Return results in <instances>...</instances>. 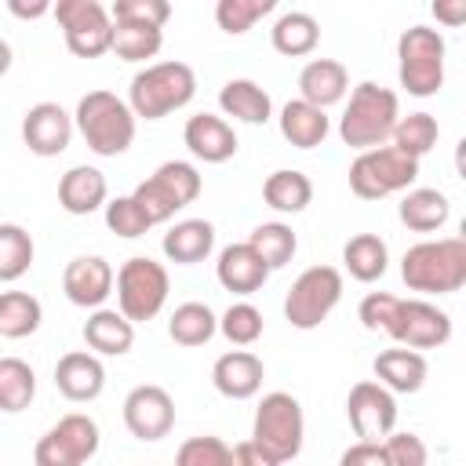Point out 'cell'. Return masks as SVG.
<instances>
[{
  "instance_id": "9",
  "label": "cell",
  "mask_w": 466,
  "mask_h": 466,
  "mask_svg": "<svg viewBox=\"0 0 466 466\" xmlns=\"http://www.w3.org/2000/svg\"><path fill=\"white\" fill-rule=\"evenodd\" d=\"M342 299V273L335 266H309L284 295V317L299 331H313Z\"/></svg>"
},
{
  "instance_id": "20",
  "label": "cell",
  "mask_w": 466,
  "mask_h": 466,
  "mask_svg": "<svg viewBox=\"0 0 466 466\" xmlns=\"http://www.w3.org/2000/svg\"><path fill=\"white\" fill-rule=\"evenodd\" d=\"M262 379H266V364L251 353V350H229L215 360L211 368V386L229 397V400H248L262 390Z\"/></svg>"
},
{
  "instance_id": "35",
  "label": "cell",
  "mask_w": 466,
  "mask_h": 466,
  "mask_svg": "<svg viewBox=\"0 0 466 466\" xmlns=\"http://www.w3.org/2000/svg\"><path fill=\"white\" fill-rule=\"evenodd\" d=\"M36 397V371L22 357H0V411L15 415Z\"/></svg>"
},
{
  "instance_id": "43",
  "label": "cell",
  "mask_w": 466,
  "mask_h": 466,
  "mask_svg": "<svg viewBox=\"0 0 466 466\" xmlns=\"http://www.w3.org/2000/svg\"><path fill=\"white\" fill-rule=\"evenodd\" d=\"M178 466H233V448L222 437H189L178 451H175Z\"/></svg>"
},
{
  "instance_id": "19",
  "label": "cell",
  "mask_w": 466,
  "mask_h": 466,
  "mask_svg": "<svg viewBox=\"0 0 466 466\" xmlns=\"http://www.w3.org/2000/svg\"><path fill=\"white\" fill-rule=\"evenodd\" d=\"M55 386H58V393L66 400H76V404L95 400L106 390V368H102L98 353L73 350V353L58 357V364H55Z\"/></svg>"
},
{
  "instance_id": "12",
  "label": "cell",
  "mask_w": 466,
  "mask_h": 466,
  "mask_svg": "<svg viewBox=\"0 0 466 466\" xmlns=\"http://www.w3.org/2000/svg\"><path fill=\"white\" fill-rule=\"evenodd\" d=\"M382 335H390L397 346L437 350L451 339V317L426 299H397V309Z\"/></svg>"
},
{
  "instance_id": "22",
  "label": "cell",
  "mask_w": 466,
  "mask_h": 466,
  "mask_svg": "<svg viewBox=\"0 0 466 466\" xmlns=\"http://www.w3.org/2000/svg\"><path fill=\"white\" fill-rule=\"evenodd\" d=\"M84 342L91 353H102V357H124L131 346H135V324L120 313V309H106V306H95L84 320Z\"/></svg>"
},
{
  "instance_id": "30",
  "label": "cell",
  "mask_w": 466,
  "mask_h": 466,
  "mask_svg": "<svg viewBox=\"0 0 466 466\" xmlns=\"http://www.w3.org/2000/svg\"><path fill=\"white\" fill-rule=\"evenodd\" d=\"M262 200H266V208H273L280 215H299L313 200V182H309V175H302L295 167H280L262 182Z\"/></svg>"
},
{
  "instance_id": "33",
  "label": "cell",
  "mask_w": 466,
  "mask_h": 466,
  "mask_svg": "<svg viewBox=\"0 0 466 466\" xmlns=\"http://www.w3.org/2000/svg\"><path fill=\"white\" fill-rule=\"evenodd\" d=\"M215 331H218V317L204 302H182V306H175V313L167 320V335L178 346H204V342H211Z\"/></svg>"
},
{
  "instance_id": "29",
  "label": "cell",
  "mask_w": 466,
  "mask_h": 466,
  "mask_svg": "<svg viewBox=\"0 0 466 466\" xmlns=\"http://www.w3.org/2000/svg\"><path fill=\"white\" fill-rule=\"evenodd\" d=\"M269 40H273V51L284 55V58H302V55H313L317 44H320V22L306 11H288L273 22L269 29Z\"/></svg>"
},
{
  "instance_id": "39",
  "label": "cell",
  "mask_w": 466,
  "mask_h": 466,
  "mask_svg": "<svg viewBox=\"0 0 466 466\" xmlns=\"http://www.w3.org/2000/svg\"><path fill=\"white\" fill-rule=\"evenodd\" d=\"M178 208L193 204L200 197V171L189 164V160H164L153 175H149Z\"/></svg>"
},
{
  "instance_id": "32",
  "label": "cell",
  "mask_w": 466,
  "mask_h": 466,
  "mask_svg": "<svg viewBox=\"0 0 466 466\" xmlns=\"http://www.w3.org/2000/svg\"><path fill=\"white\" fill-rule=\"evenodd\" d=\"M164 44V29L160 25H146V22H113V36H109V51L124 62H146L157 58Z\"/></svg>"
},
{
  "instance_id": "27",
  "label": "cell",
  "mask_w": 466,
  "mask_h": 466,
  "mask_svg": "<svg viewBox=\"0 0 466 466\" xmlns=\"http://www.w3.org/2000/svg\"><path fill=\"white\" fill-rule=\"evenodd\" d=\"M218 109L233 120H244V124H266L273 116V98L266 87H258L255 80L248 76H237V80H226L222 91H218Z\"/></svg>"
},
{
  "instance_id": "46",
  "label": "cell",
  "mask_w": 466,
  "mask_h": 466,
  "mask_svg": "<svg viewBox=\"0 0 466 466\" xmlns=\"http://www.w3.org/2000/svg\"><path fill=\"white\" fill-rule=\"evenodd\" d=\"M393 309H397V295H390V291H371V295L360 299L357 317H360V324H364L368 331H386Z\"/></svg>"
},
{
  "instance_id": "4",
  "label": "cell",
  "mask_w": 466,
  "mask_h": 466,
  "mask_svg": "<svg viewBox=\"0 0 466 466\" xmlns=\"http://www.w3.org/2000/svg\"><path fill=\"white\" fill-rule=\"evenodd\" d=\"M193 95H197V73L186 62H153L131 76L127 106L142 120H160L189 106Z\"/></svg>"
},
{
  "instance_id": "28",
  "label": "cell",
  "mask_w": 466,
  "mask_h": 466,
  "mask_svg": "<svg viewBox=\"0 0 466 466\" xmlns=\"http://www.w3.org/2000/svg\"><path fill=\"white\" fill-rule=\"evenodd\" d=\"M400 222L415 233H433L448 222L451 215V200L441 193V189H430V186H415V189H404L400 197V208H397Z\"/></svg>"
},
{
  "instance_id": "51",
  "label": "cell",
  "mask_w": 466,
  "mask_h": 466,
  "mask_svg": "<svg viewBox=\"0 0 466 466\" xmlns=\"http://www.w3.org/2000/svg\"><path fill=\"white\" fill-rule=\"evenodd\" d=\"M11 62H15V55H11V44H7L4 36H0V76H4L7 69H11Z\"/></svg>"
},
{
  "instance_id": "38",
  "label": "cell",
  "mask_w": 466,
  "mask_h": 466,
  "mask_svg": "<svg viewBox=\"0 0 466 466\" xmlns=\"http://www.w3.org/2000/svg\"><path fill=\"white\" fill-rule=\"evenodd\" d=\"M33 255H36L33 237L18 222H0V280L11 284L25 277L33 266Z\"/></svg>"
},
{
  "instance_id": "7",
  "label": "cell",
  "mask_w": 466,
  "mask_h": 466,
  "mask_svg": "<svg viewBox=\"0 0 466 466\" xmlns=\"http://www.w3.org/2000/svg\"><path fill=\"white\" fill-rule=\"evenodd\" d=\"M415 178H419V160L386 142L371 149H357V160L350 164V189L360 200H382L390 193H404Z\"/></svg>"
},
{
  "instance_id": "5",
  "label": "cell",
  "mask_w": 466,
  "mask_h": 466,
  "mask_svg": "<svg viewBox=\"0 0 466 466\" xmlns=\"http://www.w3.org/2000/svg\"><path fill=\"white\" fill-rule=\"evenodd\" d=\"M302 437H306L302 404L284 390L266 393L258 400V408H255L251 441L273 459V466H280V462H291L302 451Z\"/></svg>"
},
{
  "instance_id": "42",
  "label": "cell",
  "mask_w": 466,
  "mask_h": 466,
  "mask_svg": "<svg viewBox=\"0 0 466 466\" xmlns=\"http://www.w3.org/2000/svg\"><path fill=\"white\" fill-rule=\"evenodd\" d=\"M102 208H106V226H109L116 237L135 240V237H142L146 229H153V222L146 218V211L135 204L131 193H127V197H113V200H106Z\"/></svg>"
},
{
  "instance_id": "21",
  "label": "cell",
  "mask_w": 466,
  "mask_h": 466,
  "mask_svg": "<svg viewBox=\"0 0 466 466\" xmlns=\"http://www.w3.org/2000/svg\"><path fill=\"white\" fill-rule=\"evenodd\" d=\"M106 200H109V182L91 164H76L58 178V204L66 215H91Z\"/></svg>"
},
{
  "instance_id": "13",
  "label": "cell",
  "mask_w": 466,
  "mask_h": 466,
  "mask_svg": "<svg viewBox=\"0 0 466 466\" xmlns=\"http://www.w3.org/2000/svg\"><path fill=\"white\" fill-rule=\"evenodd\" d=\"M346 419L357 441H382L397 426V393L379 379H360L346 397Z\"/></svg>"
},
{
  "instance_id": "44",
  "label": "cell",
  "mask_w": 466,
  "mask_h": 466,
  "mask_svg": "<svg viewBox=\"0 0 466 466\" xmlns=\"http://www.w3.org/2000/svg\"><path fill=\"white\" fill-rule=\"evenodd\" d=\"M113 22H146V25H167L171 4L167 0H113L109 7Z\"/></svg>"
},
{
  "instance_id": "14",
  "label": "cell",
  "mask_w": 466,
  "mask_h": 466,
  "mask_svg": "<svg viewBox=\"0 0 466 466\" xmlns=\"http://www.w3.org/2000/svg\"><path fill=\"white\" fill-rule=\"evenodd\" d=\"M124 426L138 441H160L175 426V400L164 386L142 382L124 397Z\"/></svg>"
},
{
  "instance_id": "18",
  "label": "cell",
  "mask_w": 466,
  "mask_h": 466,
  "mask_svg": "<svg viewBox=\"0 0 466 466\" xmlns=\"http://www.w3.org/2000/svg\"><path fill=\"white\" fill-rule=\"evenodd\" d=\"M182 142L204 164H226L237 153V131L229 127L226 116H215V113L189 116L182 127Z\"/></svg>"
},
{
  "instance_id": "47",
  "label": "cell",
  "mask_w": 466,
  "mask_h": 466,
  "mask_svg": "<svg viewBox=\"0 0 466 466\" xmlns=\"http://www.w3.org/2000/svg\"><path fill=\"white\" fill-rule=\"evenodd\" d=\"M342 466H390L382 441H357L353 448L342 451Z\"/></svg>"
},
{
  "instance_id": "6",
  "label": "cell",
  "mask_w": 466,
  "mask_h": 466,
  "mask_svg": "<svg viewBox=\"0 0 466 466\" xmlns=\"http://www.w3.org/2000/svg\"><path fill=\"white\" fill-rule=\"evenodd\" d=\"M397 76L415 98H430L444 87V36L430 25H411L397 40Z\"/></svg>"
},
{
  "instance_id": "11",
  "label": "cell",
  "mask_w": 466,
  "mask_h": 466,
  "mask_svg": "<svg viewBox=\"0 0 466 466\" xmlns=\"http://www.w3.org/2000/svg\"><path fill=\"white\" fill-rule=\"evenodd\" d=\"M51 15L66 36V47L76 58H98L109 51L113 18L98 0H55Z\"/></svg>"
},
{
  "instance_id": "41",
  "label": "cell",
  "mask_w": 466,
  "mask_h": 466,
  "mask_svg": "<svg viewBox=\"0 0 466 466\" xmlns=\"http://www.w3.org/2000/svg\"><path fill=\"white\" fill-rule=\"evenodd\" d=\"M262 313L251 302H233L222 317H218V331L233 342V346H251L262 339Z\"/></svg>"
},
{
  "instance_id": "34",
  "label": "cell",
  "mask_w": 466,
  "mask_h": 466,
  "mask_svg": "<svg viewBox=\"0 0 466 466\" xmlns=\"http://www.w3.org/2000/svg\"><path fill=\"white\" fill-rule=\"evenodd\" d=\"M44 309L40 299L29 291H0V335L4 339H25L40 328Z\"/></svg>"
},
{
  "instance_id": "49",
  "label": "cell",
  "mask_w": 466,
  "mask_h": 466,
  "mask_svg": "<svg viewBox=\"0 0 466 466\" xmlns=\"http://www.w3.org/2000/svg\"><path fill=\"white\" fill-rule=\"evenodd\" d=\"M51 4L55 0H7V11L15 18H22V22H36V18H44L51 11Z\"/></svg>"
},
{
  "instance_id": "17",
  "label": "cell",
  "mask_w": 466,
  "mask_h": 466,
  "mask_svg": "<svg viewBox=\"0 0 466 466\" xmlns=\"http://www.w3.org/2000/svg\"><path fill=\"white\" fill-rule=\"evenodd\" d=\"M269 273H273V269L262 262V255H258L248 240L226 244V248L218 251V262H215L218 284H222L226 291H233V295H255V291L269 280Z\"/></svg>"
},
{
  "instance_id": "24",
  "label": "cell",
  "mask_w": 466,
  "mask_h": 466,
  "mask_svg": "<svg viewBox=\"0 0 466 466\" xmlns=\"http://www.w3.org/2000/svg\"><path fill=\"white\" fill-rule=\"evenodd\" d=\"M346 91H350V73L335 58H313L299 73V98H306V102H313L320 109L342 102Z\"/></svg>"
},
{
  "instance_id": "16",
  "label": "cell",
  "mask_w": 466,
  "mask_h": 466,
  "mask_svg": "<svg viewBox=\"0 0 466 466\" xmlns=\"http://www.w3.org/2000/svg\"><path fill=\"white\" fill-rule=\"evenodd\" d=\"M113 266L102 255H76L62 273V291L73 306L95 309L113 295Z\"/></svg>"
},
{
  "instance_id": "25",
  "label": "cell",
  "mask_w": 466,
  "mask_h": 466,
  "mask_svg": "<svg viewBox=\"0 0 466 466\" xmlns=\"http://www.w3.org/2000/svg\"><path fill=\"white\" fill-rule=\"evenodd\" d=\"M160 248L175 266H197L215 248V226L208 218H182L164 233Z\"/></svg>"
},
{
  "instance_id": "1",
  "label": "cell",
  "mask_w": 466,
  "mask_h": 466,
  "mask_svg": "<svg viewBox=\"0 0 466 466\" xmlns=\"http://www.w3.org/2000/svg\"><path fill=\"white\" fill-rule=\"evenodd\" d=\"M400 277L411 291L422 295H451L466 284V240L441 237L411 244L400 258Z\"/></svg>"
},
{
  "instance_id": "50",
  "label": "cell",
  "mask_w": 466,
  "mask_h": 466,
  "mask_svg": "<svg viewBox=\"0 0 466 466\" xmlns=\"http://www.w3.org/2000/svg\"><path fill=\"white\" fill-rule=\"evenodd\" d=\"M233 466H273V459L255 441H244L233 448Z\"/></svg>"
},
{
  "instance_id": "23",
  "label": "cell",
  "mask_w": 466,
  "mask_h": 466,
  "mask_svg": "<svg viewBox=\"0 0 466 466\" xmlns=\"http://www.w3.org/2000/svg\"><path fill=\"white\" fill-rule=\"evenodd\" d=\"M371 368H375V379H379L386 390H393V393H419L422 382H426V375H430L426 357H422L419 350H411V346L382 350Z\"/></svg>"
},
{
  "instance_id": "31",
  "label": "cell",
  "mask_w": 466,
  "mask_h": 466,
  "mask_svg": "<svg viewBox=\"0 0 466 466\" xmlns=\"http://www.w3.org/2000/svg\"><path fill=\"white\" fill-rule=\"evenodd\" d=\"M342 262H346L353 280L371 284V280H379L390 269V248H386V240L379 233H357V237L346 240Z\"/></svg>"
},
{
  "instance_id": "40",
  "label": "cell",
  "mask_w": 466,
  "mask_h": 466,
  "mask_svg": "<svg viewBox=\"0 0 466 466\" xmlns=\"http://www.w3.org/2000/svg\"><path fill=\"white\" fill-rule=\"evenodd\" d=\"M277 0H218L215 4V22L222 33L240 36L248 33L255 22H262L266 15H273Z\"/></svg>"
},
{
  "instance_id": "37",
  "label": "cell",
  "mask_w": 466,
  "mask_h": 466,
  "mask_svg": "<svg viewBox=\"0 0 466 466\" xmlns=\"http://www.w3.org/2000/svg\"><path fill=\"white\" fill-rule=\"evenodd\" d=\"M248 244L262 255V262L269 269L288 266L295 258V251H299V237H295V229L288 222H262V226H255L251 237H248Z\"/></svg>"
},
{
  "instance_id": "3",
  "label": "cell",
  "mask_w": 466,
  "mask_h": 466,
  "mask_svg": "<svg viewBox=\"0 0 466 466\" xmlns=\"http://www.w3.org/2000/svg\"><path fill=\"white\" fill-rule=\"evenodd\" d=\"M400 116V98L397 91L382 87V84H357L350 91V102L342 109V120H339V138L350 146V149H371V146H382L390 142V131Z\"/></svg>"
},
{
  "instance_id": "26",
  "label": "cell",
  "mask_w": 466,
  "mask_h": 466,
  "mask_svg": "<svg viewBox=\"0 0 466 466\" xmlns=\"http://www.w3.org/2000/svg\"><path fill=\"white\" fill-rule=\"evenodd\" d=\"M331 124H328V113L306 98H291L284 102L280 109V135L295 146V149H317L324 138H328Z\"/></svg>"
},
{
  "instance_id": "10",
  "label": "cell",
  "mask_w": 466,
  "mask_h": 466,
  "mask_svg": "<svg viewBox=\"0 0 466 466\" xmlns=\"http://www.w3.org/2000/svg\"><path fill=\"white\" fill-rule=\"evenodd\" d=\"M98 444H102V433H98V422L91 415H62L33 448V459L36 466H84L98 455Z\"/></svg>"
},
{
  "instance_id": "36",
  "label": "cell",
  "mask_w": 466,
  "mask_h": 466,
  "mask_svg": "<svg viewBox=\"0 0 466 466\" xmlns=\"http://www.w3.org/2000/svg\"><path fill=\"white\" fill-rule=\"evenodd\" d=\"M441 138V127H437V116L430 113H408V116H397L393 131H390V146L408 153V157H426Z\"/></svg>"
},
{
  "instance_id": "2",
  "label": "cell",
  "mask_w": 466,
  "mask_h": 466,
  "mask_svg": "<svg viewBox=\"0 0 466 466\" xmlns=\"http://www.w3.org/2000/svg\"><path fill=\"white\" fill-rule=\"evenodd\" d=\"M135 113L131 106L113 91H87L76 102L73 124L84 135L87 149L98 157H120L135 142Z\"/></svg>"
},
{
  "instance_id": "48",
  "label": "cell",
  "mask_w": 466,
  "mask_h": 466,
  "mask_svg": "<svg viewBox=\"0 0 466 466\" xmlns=\"http://www.w3.org/2000/svg\"><path fill=\"white\" fill-rule=\"evenodd\" d=\"M430 11H433V18H437L441 25H448V29H459V25L466 22V0H433Z\"/></svg>"
},
{
  "instance_id": "8",
  "label": "cell",
  "mask_w": 466,
  "mask_h": 466,
  "mask_svg": "<svg viewBox=\"0 0 466 466\" xmlns=\"http://www.w3.org/2000/svg\"><path fill=\"white\" fill-rule=\"evenodd\" d=\"M113 288H116V309L131 324H142V320H153L164 309L167 291H171V280H167V269L157 258L135 255V258H127L116 269Z\"/></svg>"
},
{
  "instance_id": "15",
  "label": "cell",
  "mask_w": 466,
  "mask_h": 466,
  "mask_svg": "<svg viewBox=\"0 0 466 466\" xmlns=\"http://www.w3.org/2000/svg\"><path fill=\"white\" fill-rule=\"evenodd\" d=\"M73 131H76V124H73V116L58 102H36L22 116V142L36 157H58V153H66L69 142H73Z\"/></svg>"
},
{
  "instance_id": "45",
  "label": "cell",
  "mask_w": 466,
  "mask_h": 466,
  "mask_svg": "<svg viewBox=\"0 0 466 466\" xmlns=\"http://www.w3.org/2000/svg\"><path fill=\"white\" fill-rule=\"evenodd\" d=\"M382 448H386V462L390 466H426V444L422 437L408 433V430H390L382 437Z\"/></svg>"
}]
</instances>
